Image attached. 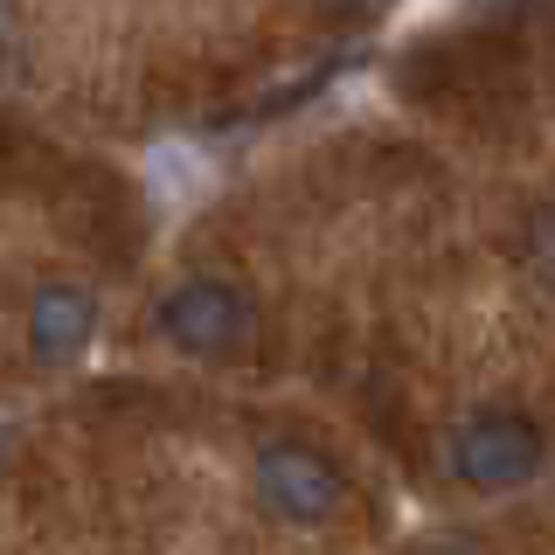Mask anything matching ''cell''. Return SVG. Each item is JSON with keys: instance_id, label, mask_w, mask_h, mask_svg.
<instances>
[{"instance_id": "6da1fadb", "label": "cell", "mask_w": 555, "mask_h": 555, "mask_svg": "<svg viewBox=\"0 0 555 555\" xmlns=\"http://www.w3.org/2000/svg\"><path fill=\"white\" fill-rule=\"evenodd\" d=\"M250 493H257V507H264L271 520H285V528H326V520L347 507L340 465L326 459L320 444H299V438L257 444Z\"/></svg>"}, {"instance_id": "7a4b0ae2", "label": "cell", "mask_w": 555, "mask_h": 555, "mask_svg": "<svg viewBox=\"0 0 555 555\" xmlns=\"http://www.w3.org/2000/svg\"><path fill=\"white\" fill-rule=\"evenodd\" d=\"M542 459H548V444L520 410H479V416H465V424L451 430V444H444V465L465 486H479V493L528 486L542 473Z\"/></svg>"}, {"instance_id": "3957f363", "label": "cell", "mask_w": 555, "mask_h": 555, "mask_svg": "<svg viewBox=\"0 0 555 555\" xmlns=\"http://www.w3.org/2000/svg\"><path fill=\"white\" fill-rule=\"evenodd\" d=\"M160 334L181 347V354H236L257 334V306L250 292L230 285V278H188L160 299Z\"/></svg>"}, {"instance_id": "277c9868", "label": "cell", "mask_w": 555, "mask_h": 555, "mask_svg": "<svg viewBox=\"0 0 555 555\" xmlns=\"http://www.w3.org/2000/svg\"><path fill=\"white\" fill-rule=\"evenodd\" d=\"M98 334V299L83 285H42L28 299V347L35 361H77Z\"/></svg>"}, {"instance_id": "5b68a950", "label": "cell", "mask_w": 555, "mask_h": 555, "mask_svg": "<svg viewBox=\"0 0 555 555\" xmlns=\"http://www.w3.org/2000/svg\"><path fill=\"white\" fill-rule=\"evenodd\" d=\"M528 257H534V271L555 285V208H542V216L528 222Z\"/></svg>"}, {"instance_id": "8992f818", "label": "cell", "mask_w": 555, "mask_h": 555, "mask_svg": "<svg viewBox=\"0 0 555 555\" xmlns=\"http://www.w3.org/2000/svg\"><path fill=\"white\" fill-rule=\"evenodd\" d=\"M312 8H326V14H369V8H382V0H312Z\"/></svg>"}, {"instance_id": "52a82bcc", "label": "cell", "mask_w": 555, "mask_h": 555, "mask_svg": "<svg viewBox=\"0 0 555 555\" xmlns=\"http://www.w3.org/2000/svg\"><path fill=\"white\" fill-rule=\"evenodd\" d=\"M0 42H8V0H0Z\"/></svg>"}]
</instances>
